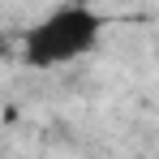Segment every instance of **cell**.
<instances>
[{
	"mask_svg": "<svg viewBox=\"0 0 159 159\" xmlns=\"http://www.w3.org/2000/svg\"><path fill=\"white\" fill-rule=\"evenodd\" d=\"M99 34H103V13L69 0V4H56L48 17H39L22 34V60L30 69L69 65V60H82L86 52H95Z\"/></svg>",
	"mask_w": 159,
	"mask_h": 159,
	"instance_id": "1",
	"label": "cell"
},
{
	"mask_svg": "<svg viewBox=\"0 0 159 159\" xmlns=\"http://www.w3.org/2000/svg\"><path fill=\"white\" fill-rule=\"evenodd\" d=\"M0 52H4V43H0Z\"/></svg>",
	"mask_w": 159,
	"mask_h": 159,
	"instance_id": "2",
	"label": "cell"
}]
</instances>
